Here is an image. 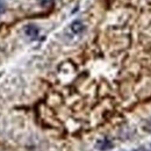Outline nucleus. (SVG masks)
I'll use <instances>...</instances> for the list:
<instances>
[{
  "label": "nucleus",
  "instance_id": "obj_7",
  "mask_svg": "<svg viewBox=\"0 0 151 151\" xmlns=\"http://www.w3.org/2000/svg\"><path fill=\"white\" fill-rule=\"evenodd\" d=\"M135 151H148L145 148H138V149H136Z\"/></svg>",
  "mask_w": 151,
  "mask_h": 151
},
{
  "label": "nucleus",
  "instance_id": "obj_2",
  "mask_svg": "<svg viewBox=\"0 0 151 151\" xmlns=\"http://www.w3.org/2000/svg\"><path fill=\"white\" fill-rule=\"evenodd\" d=\"M70 30L75 34V35H79L85 30V24L80 21V20H75L71 24H70Z\"/></svg>",
  "mask_w": 151,
  "mask_h": 151
},
{
  "label": "nucleus",
  "instance_id": "obj_6",
  "mask_svg": "<svg viewBox=\"0 0 151 151\" xmlns=\"http://www.w3.org/2000/svg\"><path fill=\"white\" fill-rule=\"evenodd\" d=\"M52 1L54 0H40L41 5H43V6H49L50 4H52Z\"/></svg>",
  "mask_w": 151,
  "mask_h": 151
},
{
  "label": "nucleus",
  "instance_id": "obj_5",
  "mask_svg": "<svg viewBox=\"0 0 151 151\" xmlns=\"http://www.w3.org/2000/svg\"><path fill=\"white\" fill-rule=\"evenodd\" d=\"M5 11H6V5L4 4L2 0H0V15H2L5 13Z\"/></svg>",
  "mask_w": 151,
  "mask_h": 151
},
{
  "label": "nucleus",
  "instance_id": "obj_3",
  "mask_svg": "<svg viewBox=\"0 0 151 151\" xmlns=\"http://www.w3.org/2000/svg\"><path fill=\"white\" fill-rule=\"evenodd\" d=\"M95 147H96V149H99V150L106 151L113 148V143H112L109 139H107V138H102V139H100V141L96 142Z\"/></svg>",
  "mask_w": 151,
  "mask_h": 151
},
{
  "label": "nucleus",
  "instance_id": "obj_1",
  "mask_svg": "<svg viewBox=\"0 0 151 151\" xmlns=\"http://www.w3.org/2000/svg\"><path fill=\"white\" fill-rule=\"evenodd\" d=\"M23 32H24V35L27 37H29L30 40H35V38L38 36V33H40V29H38L37 26L35 24H27L24 26L23 28Z\"/></svg>",
  "mask_w": 151,
  "mask_h": 151
},
{
  "label": "nucleus",
  "instance_id": "obj_4",
  "mask_svg": "<svg viewBox=\"0 0 151 151\" xmlns=\"http://www.w3.org/2000/svg\"><path fill=\"white\" fill-rule=\"evenodd\" d=\"M143 130L147 132H151V119L145 121V123L143 126Z\"/></svg>",
  "mask_w": 151,
  "mask_h": 151
}]
</instances>
